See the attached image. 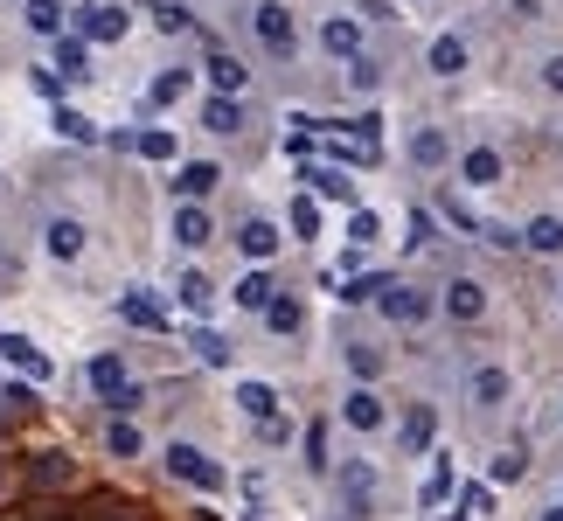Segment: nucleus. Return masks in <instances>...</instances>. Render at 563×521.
Here are the masks:
<instances>
[{"instance_id":"nucleus-1","label":"nucleus","mask_w":563,"mask_h":521,"mask_svg":"<svg viewBox=\"0 0 563 521\" xmlns=\"http://www.w3.org/2000/svg\"><path fill=\"white\" fill-rule=\"evenodd\" d=\"M91 390L105 396V410H119V417L140 403V383L126 376V362H119V355H98V362H91Z\"/></svg>"},{"instance_id":"nucleus-2","label":"nucleus","mask_w":563,"mask_h":521,"mask_svg":"<svg viewBox=\"0 0 563 521\" xmlns=\"http://www.w3.org/2000/svg\"><path fill=\"white\" fill-rule=\"evenodd\" d=\"M167 473H174V480H188V487H202V494H216V487H223V466H216L209 452H195L188 438H181V445H167Z\"/></svg>"},{"instance_id":"nucleus-3","label":"nucleus","mask_w":563,"mask_h":521,"mask_svg":"<svg viewBox=\"0 0 563 521\" xmlns=\"http://www.w3.org/2000/svg\"><path fill=\"white\" fill-rule=\"evenodd\" d=\"M376 306H383L397 327H418V320H431V292H418V285H397V278H390V292H383Z\"/></svg>"},{"instance_id":"nucleus-4","label":"nucleus","mask_w":563,"mask_h":521,"mask_svg":"<svg viewBox=\"0 0 563 521\" xmlns=\"http://www.w3.org/2000/svg\"><path fill=\"white\" fill-rule=\"evenodd\" d=\"M77 35H84V42H119V35H126V7H112V0H91V7L77 14Z\"/></svg>"},{"instance_id":"nucleus-5","label":"nucleus","mask_w":563,"mask_h":521,"mask_svg":"<svg viewBox=\"0 0 563 521\" xmlns=\"http://www.w3.org/2000/svg\"><path fill=\"white\" fill-rule=\"evenodd\" d=\"M28 480H35L42 494H63V487H77V459H70V452H35V459H28Z\"/></svg>"},{"instance_id":"nucleus-6","label":"nucleus","mask_w":563,"mask_h":521,"mask_svg":"<svg viewBox=\"0 0 563 521\" xmlns=\"http://www.w3.org/2000/svg\"><path fill=\"white\" fill-rule=\"evenodd\" d=\"M0 362H7L14 376H28V383H49V355H42L35 341H21V334H0Z\"/></svg>"},{"instance_id":"nucleus-7","label":"nucleus","mask_w":563,"mask_h":521,"mask_svg":"<svg viewBox=\"0 0 563 521\" xmlns=\"http://www.w3.org/2000/svg\"><path fill=\"white\" fill-rule=\"evenodd\" d=\"M445 313H452V320H480V313H487V285H480V278H452V285H445Z\"/></svg>"},{"instance_id":"nucleus-8","label":"nucleus","mask_w":563,"mask_h":521,"mask_svg":"<svg viewBox=\"0 0 563 521\" xmlns=\"http://www.w3.org/2000/svg\"><path fill=\"white\" fill-rule=\"evenodd\" d=\"M251 21H258V42H265V49H292V7H279V0H265V7H258V14H251Z\"/></svg>"},{"instance_id":"nucleus-9","label":"nucleus","mask_w":563,"mask_h":521,"mask_svg":"<svg viewBox=\"0 0 563 521\" xmlns=\"http://www.w3.org/2000/svg\"><path fill=\"white\" fill-rule=\"evenodd\" d=\"M320 49H327V56H348V63H355V56H362V28H355L348 14H334V21L320 28Z\"/></svg>"},{"instance_id":"nucleus-10","label":"nucleus","mask_w":563,"mask_h":521,"mask_svg":"<svg viewBox=\"0 0 563 521\" xmlns=\"http://www.w3.org/2000/svg\"><path fill=\"white\" fill-rule=\"evenodd\" d=\"M341 417H348L355 431H376V424H383V396H376L369 383H362V390H348V403H341Z\"/></svg>"},{"instance_id":"nucleus-11","label":"nucleus","mask_w":563,"mask_h":521,"mask_svg":"<svg viewBox=\"0 0 563 521\" xmlns=\"http://www.w3.org/2000/svg\"><path fill=\"white\" fill-rule=\"evenodd\" d=\"M424 63H431V77H459L466 70V35H438Z\"/></svg>"},{"instance_id":"nucleus-12","label":"nucleus","mask_w":563,"mask_h":521,"mask_svg":"<svg viewBox=\"0 0 563 521\" xmlns=\"http://www.w3.org/2000/svg\"><path fill=\"white\" fill-rule=\"evenodd\" d=\"M244 313H265L272 299H279V285H272V271H251V278H237V292H230Z\"/></svg>"},{"instance_id":"nucleus-13","label":"nucleus","mask_w":563,"mask_h":521,"mask_svg":"<svg viewBox=\"0 0 563 521\" xmlns=\"http://www.w3.org/2000/svg\"><path fill=\"white\" fill-rule=\"evenodd\" d=\"M237 251H244V258H272V251H279V230H272V223H265V216H251V223H244V230H237Z\"/></svg>"},{"instance_id":"nucleus-14","label":"nucleus","mask_w":563,"mask_h":521,"mask_svg":"<svg viewBox=\"0 0 563 521\" xmlns=\"http://www.w3.org/2000/svg\"><path fill=\"white\" fill-rule=\"evenodd\" d=\"M522 244H529L536 258H557L563 251V216H536V223L522 230Z\"/></svg>"},{"instance_id":"nucleus-15","label":"nucleus","mask_w":563,"mask_h":521,"mask_svg":"<svg viewBox=\"0 0 563 521\" xmlns=\"http://www.w3.org/2000/svg\"><path fill=\"white\" fill-rule=\"evenodd\" d=\"M459 174H466V188H487V181H501V153H494V146H473V153L459 160Z\"/></svg>"},{"instance_id":"nucleus-16","label":"nucleus","mask_w":563,"mask_h":521,"mask_svg":"<svg viewBox=\"0 0 563 521\" xmlns=\"http://www.w3.org/2000/svg\"><path fill=\"white\" fill-rule=\"evenodd\" d=\"M216 181H223V174H216V160H188V167H181V181H174V188H181V202H202V195H209V188H216Z\"/></svg>"},{"instance_id":"nucleus-17","label":"nucleus","mask_w":563,"mask_h":521,"mask_svg":"<svg viewBox=\"0 0 563 521\" xmlns=\"http://www.w3.org/2000/svg\"><path fill=\"white\" fill-rule=\"evenodd\" d=\"M237 403H244L258 424H279V396H272V383H237Z\"/></svg>"},{"instance_id":"nucleus-18","label":"nucleus","mask_w":563,"mask_h":521,"mask_svg":"<svg viewBox=\"0 0 563 521\" xmlns=\"http://www.w3.org/2000/svg\"><path fill=\"white\" fill-rule=\"evenodd\" d=\"M299 181H306V188H320V195H334V202H355V181H348L341 167H306Z\"/></svg>"},{"instance_id":"nucleus-19","label":"nucleus","mask_w":563,"mask_h":521,"mask_svg":"<svg viewBox=\"0 0 563 521\" xmlns=\"http://www.w3.org/2000/svg\"><path fill=\"white\" fill-rule=\"evenodd\" d=\"M174 237L195 251V244H209L216 230H209V216H202V202H181V216H174Z\"/></svg>"},{"instance_id":"nucleus-20","label":"nucleus","mask_w":563,"mask_h":521,"mask_svg":"<svg viewBox=\"0 0 563 521\" xmlns=\"http://www.w3.org/2000/svg\"><path fill=\"white\" fill-rule=\"evenodd\" d=\"M418 501H424V508H445V501H452V459H431V473H424Z\"/></svg>"},{"instance_id":"nucleus-21","label":"nucleus","mask_w":563,"mask_h":521,"mask_svg":"<svg viewBox=\"0 0 563 521\" xmlns=\"http://www.w3.org/2000/svg\"><path fill=\"white\" fill-rule=\"evenodd\" d=\"M56 70H63V77H84V70H91V42H84V35H63V42H56Z\"/></svg>"},{"instance_id":"nucleus-22","label":"nucleus","mask_w":563,"mask_h":521,"mask_svg":"<svg viewBox=\"0 0 563 521\" xmlns=\"http://www.w3.org/2000/svg\"><path fill=\"white\" fill-rule=\"evenodd\" d=\"M174 299H181V306H188V313H209V306H216V285H209V278H202V271H188V278H181V285H174Z\"/></svg>"},{"instance_id":"nucleus-23","label":"nucleus","mask_w":563,"mask_h":521,"mask_svg":"<svg viewBox=\"0 0 563 521\" xmlns=\"http://www.w3.org/2000/svg\"><path fill=\"white\" fill-rule=\"evenodd\" d=\"M105 452H112V459H140V452H146L140 424H126V417H119V424H112V431H105Z\"/></svg>"},{"instance_id":"nucleus-24","label":"nucleus","mask_w":563,"mask_h":521,"mask_svg":"<svg viewBox=\"0 0 563 521\" xmlns=\"http://www.w3.org/2000/svg\"><path fill=\"white\" fill-rule=\"evenodd\" d=\"M209 77H216V98H237L244 91V63L237 56H209Z\"/></svg>"},{"instance_id":"nucleus-25","label":"nucleus","mask_w":563,"mask_h":521,"mask_svg":"<svg viewBox=\"0 0 563 521\" xmlns=\"http://www.w3.org/2000/svg\"><path fill=\"white\" fill-rule=\"evenodd\" d=\"M49 251H56V258H77V251H84V223L56 216V223H49Z\"/></svg>"},{"instance_id":"nucleus-26","label":"nucleus","mask_w":563,"mask_h":521,"mask_svg":"<svg viewBox=\"0 0 563 521\" xmlns=\"http://www.w3.org/2000/svg\"><path fill=\"white\" fill-rule=\"evenodd\" d=\"M202 126H209V132H237V126H244L237 98H209V105H202Z\"/></svg>"},{"instance_id":"nucleus-27","label":"nucleus","mask_w":563,"mask_h":521,"mask_svg":"<svg viewBox=\"0 0 563 521\" xmlns=\"http://www.w3.org/2000/svg\"><path fill=\"white\" fill-rule=\"evenodd\" d=\"M119 313H126L133 327H167V313H160V306H153L146 292H126V299H119Z\"/></svg>"},{"instance_id":"nucleus-28","label":"nucleus","mask_w":563,"mask_h":521,"mask_svg":"<svg viewBox=\"0 0 563 521\" xmlns=\"http://www.w3.org/2000/svg\"><path fill=\"white\" fill-rule=\"evenodd\" d=\"M445 153H452V146H445V132H438V126H424L418 139H411V160H418V167H438Z\"/></svg>"},{"instance_id":"nucleus-29","label":"nucleus","mask_w":563,"mask_h":521,"mask_svg":"<svg viewBox=\"0 0 563 521\" xmlns=\"http://www.w3.org/2000/svg\"><path fill=\"white\" fill-rule=\"evenodd\" d=\"M431 431H438V417H431V403H418V410L404 417V445H411V452H424V445H431Z\"/></svg>"},{"instance_id":"nucleus-30","label":"nucleus","mask_w":563,"mask_h":521,"mask_svg":"<svg viewBox=\"0 0 563 521\" xmlns=\"http://www.w3.org/2000/svg\"><path fill=\"white\" fill-rule=\"evenodd\" d=\"M459 515H466V521H487V515H494V487H480V480H473V487H459Z\"/></svg>"},{"instance_id":"nucleus-31","label":"nucleus","mask_w":563,"mask_h":521,"mask_svg":"<svg viewBox=\"0 0 563 521\" xmlns=\"http://www.w3.org/2000/svg\"><path fill=\"white\" fill-rule=\"evenodd\" d=\"M28 403H35V390H28V383H14V390L0 396V431H14V424L28 417Z\"/></svg>"},{"instance_id":"nucleus-32","label":"nucleus","mask_w":563,"mask_h":521,"mask_svg":"<svg viewBox=\"0 0 563 521\" xmlns=\"http://www.w3.org/2000/svg\"><path fill=\"white\" fill-rule=\"evenodd\" d=\"M508 396V369H473V403H501Z\"/></svg>"},{"instance_id":"nucleus-33","label":"nucleus","mask_w":563,"mask_h":521,"mask_svg":"<svg viewBox=\"0 0 563 521\" xmlns=\"http://www.w3.org/2000/svg\"><path fill=\"white\" fill-rule=\"evenodd\" d=\"M265 320H272V334H299V320H306V313H299V299H272V306H265Z\"/></svg>"},{"instance_id":"nucleus-34","label":"nucleus","mask_w":563,"mask_h":521,"mask_svg":"<svg viewBox=\"0 0 563 521\" xmlns=\"http://www.w3.org/2000/svg\"><path fill=\"white\" fill-rule=\"evenodd\" d=\"M28 28H35V35H56V28H63V7H56V0H28Z\"/></svg>"},{"instance_id":"nucleus-35","label":"nucleus","mask_w":563,"mask_h":521,"mask_svg":"<svg viewBox=\"0 0 563 521\" xmlns=\"http://www.w3.org/2000/svg\"><path fill=\"white\" fill-rule=\"evenodd\" d=\"M348 237H355V244H376V237H383V216H376V209H355V216H348Z\"/></svg>"},{"instance_id":"nucleus-36","label":"nucleus","mask_w":563,"mask_h":521,"mask_svg":"<svg viewBox=\"0 0 563 521\" xmlns=\"http://www.w3.org/2000/svg\"><path fill=\"white\" fill-rule=\"evenodd\" d=\"M348 369H355V376L369 383V376L383 369V348H369V341H355V348H348Z\"/></svg>"},{"instance_id":"nucleus-37","label":"nucleus","mask_w":563,"mask_h":521,"mask_svg":"<svg viewBox=\"0 0 563 521\" xmlns=\"http://www.w3.org/2000/svg\"><path fill=\"white\" fill-rule=\"evenodd\" d=\"M181 91H188V70H167V77H160V84H153V105H174V98H181Z\"/></svg>"},{"instance_id":"nucleus-38","label":"nucleus","mask_w":563,"mask_h":521,"mask_svg":"<svg viewBox=\"0 0 563 521\" xmlns=\"http://www.w3.org/2000/svg\"><path fill=\"white\" fill-rule=\"evenodd\" d=\"M306 466H327V424L320 417L306 424Z\"/></svg>"},{"instance_id":"nucleus-39","label":"nucleus","mask_w":563,"mask_h":521,"mask_svg":"<svg viewBox=\"0 0 563 521\" xmlns=\"http://www.w3.org/2000/svg\"><path fill=\"white\" fill-rule=\"evenodd\" d=\"M140 153L146 160H174V132H140Z\"/></svg>"},{"instance_id":"nucleus-40","label":"nucleus","mask_w":563,"mask_h":521,"mask_svg":"<svg viewBox=\"0 0 563 521\" xmlns=\"http://www.w3.org/2000/svg\"><path fill=\"white\" fill-rule=\"evenodd\" d=\"M376 77H383V70H376L369 56H355V63H348V84H355V91H376Z\"/></svg>"},{"instance_id":"nucleus-41","label":"nucleus","mask_w":563,"mask_h":521,"mask_svg":"<svg viewBox=\"0 0 563 521\" xmlns=\"http://www.w3.org/2000/svg\"><path fill=\"white\" fill-rule=\"evenodd\" d=\"M292 230H299V237H313V230H320V209H313V202H306V195H299V202H292Z\"/></svg>"},{"instance_id":"nucleus-42","label":"nucleus","mask_w":563,"mask_h":521,"mask_svg":"<svg viewBox=\"0 0 563 521\" xmlns=\"http://www.w3.org/2000/svg\"><path fill=\"white\" fill-rule=\"evenodd\" d=\"M195 355H202V362H209V369H223V362H230V348H223V341H216V334H195Z\"/></svg>"},{"instance_id":"nucleus-43","label":"nucleus","mask_w":563,"mask_h":521,"mask_svg":"<svg viewBox=\"0 0 563 521\" xmlns=\"http://www.w3.org/2000/svg\"><path fill=\"white\" fill-rule=\"evenodd\" d=\"M91 521H146V508H126V501H98Z\"/></svg>"},{"instance_id":"nucleus-44","label":"nucleus","mask_w":563,"mask_h":521,"mask_svg":"<svg viewBox=\"0 0 563 521\" xmlns=\"http://www.w3.org/2000/svg\"><path fill=\"white\" fill-rule=\"evenodd\" d=\"M56 132H63V139H91V119H84V112H56Z\"/></svg>"},{"instance_id":"nucleus-45","label":"nucleus","mask_w":563,"mask_h":521,"mask_svg":"<svg viewBox=\"0 0 563 521\" xmlns=\"http://www.w3.org/2000/svg\"><path fill=\"white\" fill-rule=\"evenodd\" d=\"M341 487H348V501L362 508V501H369V466H348V480H341Z\"/></svg>"},{"instance_id":"nucleus-46","label":"nucleus","mask_w":563,"mask_h":521,"mask_svg":"<svg viewBox=\"0 0 563 521\" xmlns=\"http://www.w3.org/2000/svg\"><path fill=\"white\" fill-rule=\"evenodd\" d=\"M522 466H529L522 452H501V459H494V480H522Z\"/></svg>"},{"instance_id":"nucleus-47","label":"nucleus","mask_w":563,"mask_h":521,"mask_svg":"<svg viewBox=\"0 0 563 521\" xmlns=\"http://www.w3.org/2000/svg\"><path fill=\"white\" fill-rule=\"evenodd\" d=\"M543 77H550V91H563V56H550V63H543Z\"/></svg>"},{"instance_id":"nucleus-48","label":"nucleus","mask_w":563,"mask_h":521,"mask_svg":"<svg viewBox=\"0 0 563 521\" xmlns=\"http://www.w3.org/2000/svg\"><path fill=\"white\" fill-rule=\"evenodd\" d=\"M7 487H14V466H7V459H0V494H7Z\"/></svg>"},{"instance_id":"nucleus-49","label":"nucleus","mask_w":563,"mask_h":521,"mask_svg":"<svg viewBox=\"0 0 563 521\" xmlns=\"http://www.w3.org/2000/svg\"><path fill=\"white\" fill-rule=\"evenodd\" d=\"M543 521H563V501H557V508H550V515H543Z\"/></svg>"},{"instance_id":"nucleus-50","label":"nucleus","mask_w":563,"mask_h":521,"mask_svg":"<svg viewBox=\"0 0 563 521\" xmlns=\"http://www.w3.org/2000/svg\"><path fill=\"white\" fill-rule=\"evenodd\" d=\"M445 521H466V515H445Z\"/></svg>"},{"instance_id":"nucleus-51","label":"nucleus","mask_w":563,"mask_h":521,"mask_svg":"<svg viewBox=\"0 0 563 521\" xmlns=\"http://www.w3.org/2000/svg\"><path fill=\"white\" fill-rule=\"evenodd\" d=\"M348 521H362V515H348Z\"/></svg>"}]
</instances>
